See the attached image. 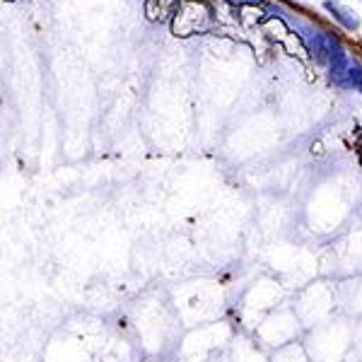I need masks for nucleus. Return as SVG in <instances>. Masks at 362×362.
Masks as SVG:
<instances>
[{
    "instance_id": "obj_1",
    "label": "nucleus",
    "mask_w": 362,
    "mask_h": 362,
    "mask_svg": "<svg viewBox=\"0 0 362 362\" xmlns=\"http://www.w3.org/2000/svg\"><path fill=\"white\" fill-rule=\"evenodd\" d=\"M324 8L329 10V13L334 15L336 20L341 22V25L346 27V29H358V27H360V20L355 17V13H350L348 8H343V5H341V3H336V0H326Z\"/></svg>"
}]
</instances>
